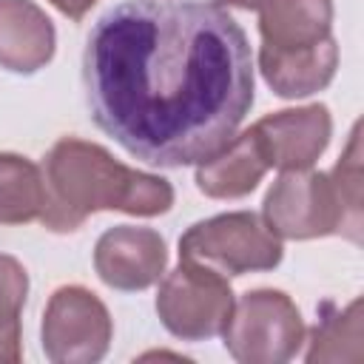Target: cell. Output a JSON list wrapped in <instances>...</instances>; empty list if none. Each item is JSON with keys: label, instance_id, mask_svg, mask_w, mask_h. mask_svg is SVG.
Returning a JSON list of instances; mask_svg holds the SVG:
<instances>
[{"label": "cell", "instance_id": "1", "mask_svg": "<svg viewBox=\"0 0 364 364\" xmlns=\"http://www.w3.org/2000/svg\"><path fill=\"white\" fill-rule=\"evenodd\" d=\"M85 105L94 125L156 168L219 154L253 105V51L219 3L122 0L88 31Z\"/></svg>", "mask_w": 364, "mask_h": 364}, {"label": "cell", "instance_id": "2", "mask_svg": "<svg viewBox=\"0 0 364 364\" xmlns=\"http://www.w3.org/2000/svg\"><path fill=\"white\" fill-rule=\"evenodd\" d=\"M46 208L40 222L48 230H77L97 210L159 216L173 205L168 179L117 162L102 145L63 136L51 145L46 165Z\"/></svg>", "mask_w": 364, "mask_h": 364}, {"label": "cell", "instance_id": "3", "mask_svg": "<svg viewBox=\"0 0 364 364\" xmlns=\"http://www.w3.org/2000/svg\"><path fill=\"white\" fill-rule=\"evenodd\" d=\"M361 139L358 125L350 134L347 151L333 168L284 171L264 196L262 213L279 239H316L341 233L361 242Z\"/></svg>", "mask_w": 364, "mask_h": 364}, {"label": "cell", "instance_id": "4", "mask_svg": "<svg viewBox=\"0 0 364 364\" xmlns=\"http://www.w3.org/2000/svg\"><path fill=\"white\" fill-rule=\"evenodd\" d=\"M282 256V239L250 210L210 216L179 236V259L208 264L222 276L273 270Z\"/></svg>", "mask_w": 364, "mask_h": 364}, {"label": "cell", "instance_id": "5", "mask_svg": "<svg viewBox=\"0 0 364 364\" xmlns=\"http://www.w3.org/2000/svg\"><path fill=\"white\" fill-rule=\"evenodd\" d=\"M222 338L239 364H284L301 350L304 321L287 293L262 287L233 301Z\"/></svg>", "mask_w": 364, "mask_h": 364}, {"label": "cell", "instance_id": "6", "mask_svg": "<svg viewBox=\"0 0 364 364\" xmlns=\"http://www.w3.org/2000/svg\"><path fill=\"white\" fill-rule=\"evenodd\" d=\"M233 301L228 276L208 264L179 259V267L159 284L156 313L171 336L182 341H205L222 333Z\"/></svg>", "mask_w": 364, "mask_h": 364}, {"label": "cell", "instance_id": "7", "mask_svg": "<svg viewBox=\"0 0 364 364\" xmlns=\"http://www.w3.org/2000/svg\"><path fill=\"white\" fill-rule=\"evenodd\" d=\"M114 324L108 307L85 287L54 290L43 316V350L54 364H94L111 347Z\"/></svg>", "mask_w": 364, "mask_h": 364}, {"label": "cell", "instance_id": "8", "mask_svg": "<svg viewBox=\"0 0 364 364\" xmlns=\"http://www.w3.org/2000/svg\"><path fill=\"white\" fill-rule=\"evenodd\" d=\"M267 162L276 171H307L327 148L333 134V119L327 105L287 108L262 117L247 128Z\"/></svg>", "mask_w": 364, "mask_h": 364}, {"label": "cell", "instance_id": "9", "mask_svg": "<svg viewBox=\"0 0 364 364\" xmlns=\"http://www.w3.org/2000/svg\"><path fill=\"white\" fill-rule=\"evenodd\" d=\"M168 264L165 239L151 228L117 225L108 228L94 245L97 276L122 293L145 290L159 282Z\"/></svg>", "mask_w": 364, "mask_h": 364}, {"label": "cell", "instance_id": "10", "mask_svg": "<svg viewBox=\"0 0 364 364\" xmlns=\"http://www.w3.org/2000/svg\"><path fill=\"white\" fill-rule=\"evenodd\" d=\"M259 34L264 54H296L333 37V0H262Z\"/></svg>", "mask_w": 364, "mask_h": 364}, {"label": "cell", "instance_id": "11", "mask_svg": "<svg viewBox=\"0 0 364 364\" xmlns=\"http://www.w3.org/2000/svg\"><path fill=\"white\" fill-rule=\"evenodd\" d=\"M57 48L54 23L31 0H0V65L34 74L51 63Z\"/></svg>", "mask_w": 364, "mask_h": 364}, {"label": "cell", "instance_id": "12", "mask_svg": "<svg viewBox=\"0 0 364 364\" xmlns=\"http://www.w3.org/2000/svg\"><path fill=\"white\" fill-rule=\"evenodd\" d=\"M338 68V46L336 37L327 43L296 51V54H264L259 51V71L264 82L284 100L307 97L330 85Z\"/></svg>", "mask_w": 364, "mask_h": 364}, {"label": "cell", "instance_id": "13", "mask_svg": "<svg viewBox=\"0 0 364 364\" xmlns=\"http://www.w3.org/2000/svg\"><path fill=\"white\" fill-rule=\"evenodd\" d=\"M267 162L250 131L233 136L219 154L199 162L196 188L213 199H239L247 196L264 176Z\"/></svg>", "mask_w": 364, "mask_h": 364}, {"label": "cell", "instance_id": "14", "mask_svg": "<svg viewBox=\"0 0 364 364\" xmlns=\"http://www.w3.org/2000/svg\"><path fill=\"white\" fill-rule=\"evenodd\" d=\"M46 208V179L40 168L20 154H0V225L40 219Z\"/></svg>", "mask_w": 364, "mask_h": 364}, {"label": "cell", "instance_id": "15", "mask_svg": "<svg viewBox=\"0 0 364 364\" xmlns=\"http://www.w3.org/2000/svg\"><path fill=\"white\" fill-rule=\"evenodd\" d=\"M28 293V273L14 259L0 253V364H17L20 347V313Z\"/></svg>", "mask_w": 364, "mask_h": 364}, {"label": "cell", "instance_id": "16", "mask_svg": "<svg viewBox=\"0 0 364 364\" xmlns=\"http://www.w3.org/2000/svg\"><path fill=\"white\" fill-rule=\"evenodd\" d=\"M57 11H63L65 17H71V20H82L88 11H91V6L97 3V0H48Z\"/></svg>", "mask_w": 364, "mask_h": 364}, {"label": "cell", "instance_id": "17", "mask_svg": "<svg viewBox=\"0 0 364 364\" xmlns=\"http://www.w3.org/2000/svg\"><path fill=\"white\" fill-rule=\"evenodd\" d=\"M216 3H219V6H236V9H247V11H250V9H256L262 0H216Z\"/></svg>", "mask_w": 364, "mask_h": 364}]
</instances>
